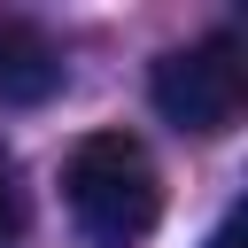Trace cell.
<instances>
[{"label": "cell", "instance_id": "4", "mask_svg": "<svg viewBox=\"0 0 248 248\" xmlns=\"http://www.w3.org/2000/svg\"><path fill=\"white\" fill-rule=\"evenodd\" d=\"M16 240H23V186H16V163L0 147V248H16Z\"/></svg>", "mask_w": 248, "mask_h": 248}, {"label": "cell", "instance_id": "1", "mask_svg": "<svg viewBox=\"0 0 248 248\" xmlns=\"http://www.w3.org/2000/svg\"><path fill=\"white\" fill-rule=\"evenodd\" d=\"M62 202L93 248H140L163 217V170L132 132H85L62 163Z\"/></svg>", "mask_w": 248, "mask_h": 248}, {"label": "cell", "instance_id": "2", "mask_svg": "<svg viewBox=\"0 0 248 248\" xmlns=\"http://www.w3.org/2000/svg\"><path fill=\"white\" fill-rule=\"evenodd\" d=\"M147 101L163 108V124L178 132H232L240 108H248V62H240V39L232 31H209L194 46H170L155 70H147Z\"/></svg>", "mask_w": 248, "mask_h": 248}, {"label": "cell", "instance_id": "5", "mask_svg": "<svg viewBox=\"0 0 248 248\" xmlns=\"http://www.w3.org/2000/svg\"><path fill=\"white\" fill-rule=\"evenodd\" d=\"M240 232H248V209H225V225L209 232V248H240Z\"/></svg>", "mask_w": 248, "mask_h": 248}, {"label": "cell", "instance_id": "3", "mask_svg": "<svg viewBox=\"0 0 248 248\" xmlns=\"http://www.w3.org/2000/svg\"><path fill=\"white\" fill-rule=\"evenodd\" d=\"M62 46L31 23V16H0V101L8 108H39L62 93Z\"/></svg>", "mask_w": 248, "mask_h": 248}]
</instances>
